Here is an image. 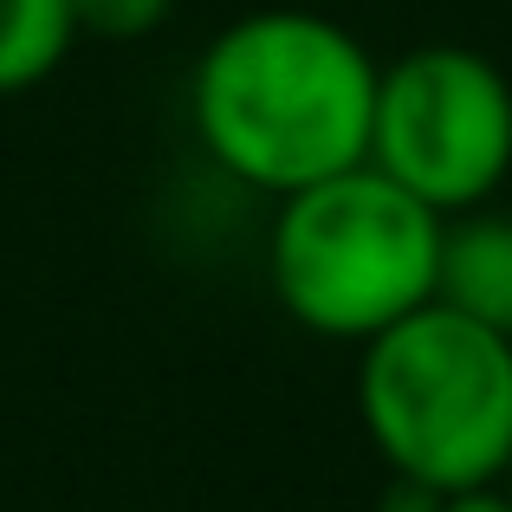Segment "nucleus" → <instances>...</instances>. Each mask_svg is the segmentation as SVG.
Returning <instances> with one entry per match:
<instances>
[{
	"label": "nucleus",
	"mask_w": 512,
	"mask_h": 512,
	"mask_svg": "<svg viewBox=\"0 0 512 512\" xmlns=\"http://www.w3.org/2000/svg\"><path fill=\"white\" fill-rule=\"evenodd\" d=\"M376 59L350 26L305 7H260L208 39L188 78L201 150L260 195L370 163Z\"/></svg>",
	"instance_id": "1"
},
{
	"label": "nucleus",
	"mask_w": 512,
	"mask_h": 512,
	"mask_svg": "<svg viewBox=\"0 0 512 512\" xmlns=\"http://www.w3.org/2000/svg\"><path fill=\"white\" fill-rule=\"evenodd\" d=\"M357 415L402 487L428 500L500 487L512 467V338L422 305L357 344Z\"/></svg>",
	"instance_id": "2"
},
{
	"label": "nucleus",
	"mask_w": 512,
	"mask_h": 512,
	"mask_svg": "<svg viewBox=\"0 0 512 512\" xmlns=\"http://www.w3.org/2000/svg\"><path fill=\"white\" fill-rule=\"evenodd\" d=\"M435 260L441 214L370 163L286 195L266 234L279 312L338 344H370L435 305Z\"/></svg>",
	"instance_id": "3"
},
{
	"label": "nucleus",
	"mask_w": 512,
	"mask_h": 512,
	"mask_svg": "<svg viewBox=\"0 0 512 512\" xmlns=\"http://www.w3.org/2000/svg\"><path fill=\"white\" fill-rule=\"evenodd\" d=\"M370 169L441 221L487 208L512 175V78L474 46H415L376 65Z\"/></svg>",
	"instance_id": "4"
},
{
	"label": "nucleus",
	"mask_w": 512,
	"mask_h": 512,
	"mask_svg": "<svg viewBox=\"0 0 512 512\" xmlns=\"http://www.w3.org/2000/svg\"><path fill=\"white\" fill-rule=\"evenodd\" d=\"M435 305L512 338V214L506 208L487 201V208H467L441 221Z\"/></svg>",
	"instance_id": "5"
},
{
	"label": "nucleus",
	"mask_w": 512,
	"mask_h": 512,
	"mask_svg": "<svg viewBox=\"0 0 512 512\" xmlns=\"http://www.w3.org/2000/svg\"><path fill=\"white\" fill-rule=\"evenodd\" d=\"M78 39L72 0H0V98L46 85Z\"/></svg>",
	"instance_id": "6"
},
{
	"label": "nucleus",
	"mask_w": 512,
	"mask_h": 512,
	"mask_svg": "<svg viewBox=\"0 0 512 512\" xmlns=\"http://www.w3.org/2000/svg\"><path fill=\"white\" fill-rule=\"evenodd\" d=\"M175 13V0H72L78 33L91 39H143Z\"/></svg>",
	"instance_id": "7"
},
{
	"label": "nucleus",
	"mask_w": 512,
	"mask_h": 512,
	"mask_svg": "<svg viewBox=\"0 0 512 512\" xmlns=\"http://www.w3.org/2000/svg\"><path fill=\"white\" fill-rule=\"evenodd\" d=\"M435 512H512L506 487H480V493H448V500H435Z\"/></svg>",
	"instance_id": "8"
},
{
	"label": "nucleus",
	"mask_w": 512,
	"mask_h": 512,
	"mask_svg": "<svg viewBox=\"0 0 512 512\" xmlns=\"http://www.w3.org/2000/svg\"><path fill=\"white\" fill-rule=\"evenodd\" d=\"M500 487H506V500H512V467H506V480H500Z\"/></svg>",
	"instance_id": "9"
}]
</instances>
